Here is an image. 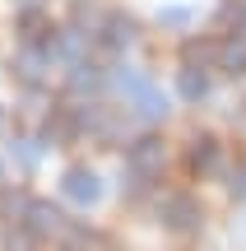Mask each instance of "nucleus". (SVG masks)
Returning a JSON list of instances; mask_svg holds the SVG:
<instances>
[{"label":"nucleus","mask_w":246,"mask_h":251,"mask_svg":"<svg viewBox=\"0 0 246 251\" xmlns=\"http://www.w3.org/2000/svg\"><path fill=\"white\" fill-rule=\"evenodd\" d=\"M28 205H33V200H28L23 191H5V196H0V214L5 219H28Z\"/></svg>","instance_id":"obj_15"},{"label":"nucleus","mask_w":246,"mask_h":251,"mask_svg":"<svg viewBox=\"0 0 246 251\" xmlns=\"http://www.w3.org/2000/svg\"><path fill=\"white\" fill-rule=\"evenodd\" d=\"M9 153H14L19 168H37V158H42V149H37V140H28V135H14V144H9Z\"/></svg>","instance_id":"obj_14"},{"label":"nucleus","mask_w":246,"mask_h":251,"mask_svg":"<svg viewBox=\"0 0 246 251\" xmlns=\"http://www.w3.org/2000/svg\"><path fill=\"white\" fill-rule=\"evenodd\" d=\"M139 37V24L130 14H121V9H112L107 19H102V47H107V51H126L130 42H135Z\"/></svg>","instance_id":"obj_6"},{"label":"nucleus","mask_w":246,"mask_h":251,"mask_svg":"<svg viewBox=\"0 0 246 251\" xmlns=\"http://www.w3.org/2000/svg\"><path fill=\"white\" fill-rule=\"evenodd\" d=\"M19 5H23V9H37V0H19Z\"/></svg>","instance_id":"obj_19"},{"label":"nucleus","mask_w":246,"mask_h":251,"mask_svg":"<svg viewBox=\"0 0 246 251\" xmlns=\"http://www.w3.org/2000/svg\"><path fill=\"white\" fill-rule=\"evenodd\" d=\"M163 163H167V144L158 140V135H139L135 144H130L126 149V168L135 172V177H158V172H163Z\"/></svg>","instance_id":"obj_2"},{"label":"nucleus","mask_w":246,"mask_h":251,"mask_svg":"<svg viewBox=\"0 0 246 251\" xmlns=\"http://www.w3.org/2000/svg\"><path fill=\"white\" fill-rule=\"evenodd\" d=\"M219 65H223L228 75H242V70H246V42H242V37L219 42Z\"/></svg>","instance_id":"obj_13"},{"label":"nucleus","mask_w":246,"mask_h":251,"mask_svg":"<svg viewBox=\"0 0 246 251\" xmlns=\"http://www.w3.org/2000/svg\"><path fill=\"white\" fill-rule=\"evenodd\" d=\"M51 70V56H46V47H28L23 42V51L14 56V75L33 89V84H42V75Z\"/></svg>","instance_id":"obj_8"},{"label":"nucleus","mask_w":246,"mask_h":251,"mask_svg":"<svg viewBox=\"0 0 246 251\" xmlns=\"http://www.w3.org/2000/svg\"><path fill=\"white\" fill-rule=\"evenodd\" d=\"M191 19H195L191 5H167V9H158V24H163V28H186Z\"/></svg>","instance_id":"obj_16"},{"label":"nucleus","mask_w":246,"mask_h":251,"mask_svg":"<svg viewBox=\"0 0 246 251\" xmlns=\"http://www.w3.org/2000/svg\"><path fill=\"white\" fill-rule=\"evenodd\" d=\"M186 158H191L195 172H219V140H214V135H195Z\"/></svg>","instance_id":"obj_9"},{"label":"nucleus","mask_w":246,"mask_h":251,"mask_svg":"<svg viewBox=\"0 0 246 251\" xmlns=\"http://www.w3.org/2000/svg\"><path fill=\"white\" fill-rule=\"evenodd\" d=\"M61 237H65V247H70V251H84V247L93 242V237H89V228H79V224H70Z\"/></svg>","instance_id":"obj_17"},{"label":"nucleus","mask_w":246,"mask_h":251,"mask_svg":"<svg viewBox=\"0 0 246 251\" xmlns=\"http://www.w3.org/2000/svg\"><path fill=\"white\" fill-rule=\"evenodd\" d=\"M112 84H116L121 98L135 107V117H144V121H163V117H167V98H163V89H158L149 75H139V70H116V75H112Z\"/></svg>","instance_id":"obj_1"},{"label":"nucleus","mask_w":246,"mask_h":251,"mask_svg":"<svg viewBox=\"0 0 246 251\" xmlns=\"http://www.w3.org/2000/svg\"><path fill=\"white\" fill-rule=\"evenodd\" d=\"M74 135H79L74 107H51V117L42 121V144H70Z\"/></svg>","instance_id":"obj_7"},{"label":"nucleus","mask_w":246,"mask_h":251,"mask_svg":"<svg viewBox=\"0 0 246 251\" xmlns=\"http://www.w3.org/2000/svg\"><path fill=\"white\" fill-rule=\"evenodd\" d=\"M163 224L172 228V233H195V228L204 224V209L195 196H186V191H177V196L163 200Z\"/></svg>","instance_id":"obj_3"},{"label":"nucleus","mask_w":246,"mask_h":251,"mask_svg":"<svg viewBox=\"0 0 246 251\" xmlns=\"http://www.w3.org/2000/svg\"><path fill=\"white\" fill-rule=\"evenodd\" d=\"M228 186H232V196H246V168L232 172V181H228Z\"/></svg>","instance_id":"obj_18"},{"label":"nucleus","mask_w":246,"mask_h":251,"mask_svg":"<svg viewBox=\"0 0 246 251\" xmlns=\"http://www.w3.org/2000/svg\"><path fill=\"white\" fill-rule=\"evenodd\" d=\"M65 214L51 205V200H33L28 205V219H23V233H33V237H61L65 233Z\"/></svg>","instance_id":"obj_5"},{"label":"nucleus","mask_w":246,"mask_h":251,"mask_svg":"<svg viewBox=\"0 0 246 251\" xmlns=\"http://www.w3.org/2000/svg\"><path fill=\"white\" fill-rule=\"evenodd\" d=\"M102 84H107L102 65H93V61H79V65H70V93H98Z\"/></svg>","instance_id":"obj_10"},{"label":"nucleus","mask_w":246,"mask_h":251,"mask_svg":"<svg viewBox=\"0 0 246 251\" xmlns=\"http://www.w3.org/2000/svg\"><path fill=\"white\" fill-rule=\"evenodd\" d=\"M61 191H65V200L79 205V209H89V205H98V200H102V181H98V172H93V168H65Z\"/></svg>","instance_id":"obj_4"},{"label":"nucleus","mask_w":246,"mask_h":251,"mask_svg":"<svg viewBox=\"0 0 246 251\" xmlns=\"http://www.w3.org/2000/svg\"><path fill=\"white\" fill-rule=\"evenodd\" d=\"M181 61H186V70H200V65L219 61V47H214V42H204V37H191V42L181 47Z\"/></svg>","instance_id":"obj_12"},{"label":"nucleus","mask_w":246,"mask_h":251,"mask_svg":"<svg viewBox=\"0 0 246 251\" xmlns=\"http://www.w3.org/2000/svg\"><path fill=\"white\" fill-rule=\"evenodd\" d=\"M0 126H5V117H0Z\"/></svg>","instance_id":"obj_20"},{"label":"nucleus","mask_w":246,"mask_h":251,"mask_svg":"<svg viewBox=\"0 0 246 251\" xmlns=\"http://www.w3.org/2000/svg\"><path fill=\"white\" fill-rule=\"evenodd\" d=\"M177 93H181L186 102L209 98V75H204V70H181V75H177Z\"/></svg>","instance_id":"obj_11"}]
</instances>
